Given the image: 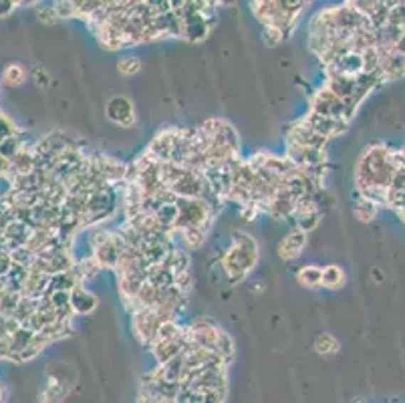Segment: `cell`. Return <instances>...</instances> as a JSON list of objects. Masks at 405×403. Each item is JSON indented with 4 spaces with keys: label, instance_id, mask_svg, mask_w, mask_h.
Segmentation results:
<instances>
[{
    "label": "cell",
    "instance_id": "cell-1",
    "mask_svg": "<svg viewBox=\"0 0 405 403\" xmlns=\"http://www.w3.org/2000/svg\"><path fill=\"white\" fill-rule=\"evenodd\" d=\"M261 261V246L248 232L234 230L232 242L222 254V271L230 281V285H238L248 278V274L256 268Z\"/></svg>",
    "mask_w": 405,
    "mask_h": 403
},
{
    "label": "cell",
    "instance_id": "cell-2",
    "mask_svg": "<svg viewBox=\"0 0 405 403\" xmlns=\"http://www.w3.org/2000/svg\"><path fill=\"white\" fill-rule=\"evenodd\" d=\"M252 14L263 26L280 28L286 36L295 31L307 2H251Z\"/></svg>",
    "mask_w": 405,
    "mask_h": 403
},
{
    "label": "cell",
    "instance_id": "cell-3",
    "mask_svg": "<svg viewBox=\"0 0 405 403\" xmlns=\"http://www.w3.org/2000/svg\"><path fill=\"white\" fill-rule=\"evenodd\" d=\"M178 220L174 224V234H178L186 228H204L210 230L216 214L212 206L202 198H178Z\"/></svg>",
    "mask_w": 405,
    "mask_h": 403
},
{
    "label": "cell",
    "instance_id": "cell-4",
    "mask_svg": "<svg viewBox=\"0 0 405 403\" xmlns=\"http://www.w3.org/2000/svg\"><path fill=\"white\" fill-rule=\"evenodd\" d=\"M105 117L120 127H133L137 123V109L127 95L111 97L105 105Z\"/></svg>",
    "mask_w": 405,
    "mask_h": 403
},
{
    "label": "cell",
    "instance_id": "cell-5",
    "mask_svg": "<svg viewBox=\"0 0 405 403\" xmlns=\"http://www.w3.org/2000/svg\"><path fill=\"white\" fill-rule=\"evenodd\" d=\"M125 246H127V242H125L123 234L117 230V232H111L107 240L91 252V256L95 258L97 264H99L101 268H113V271H115V266H117V262H120L121 252H123Z\"/></svg>",
    "mask_w": 405,
    "mask_h": 403
},
{
    "label": "cell",
    "instance_id": "cell-6",
    "mask_svg": "<svg viewBox=\"0 0 405 403\" xmlns=\"http://www.w3.org/2000/svg\"><path fill=\"white\" fill-rule=\"evenodd\" d=\"M310 113H317L321 117L343 119L345 115V105L339 97H335L327 87H321L310 97Z\"/></svg>",
    "mask_w": 405,
    "mask_h": 403
},
{
    "label": "cell",
    "instance_id": "cell-7",
    "mask_svg": "<svg viewBox=\"0 0 405 403\" xmlns=\"http://www.w3.org/2000/svg\"><path fill=\"white\" fill-rule=\"evenodd\" d=\"M307 240H309V234H305L303 230H298L297 226H293V228L288 230V234L280 238V242H278V246H276L278 258L285 262L297 261L298 256L305 252Z\"/></svg>",
    "mask_w": 405,
    "mask_h": 403
},
{
    "label": "cell",
    "instance_id": "cell-8",
    "mask_svg": "<svg viewBox=\"0 0 405 403\" xmlns=\"http://www.w3.org/2000/svg\"><path fill=\"white\" fill-rule=\"evenodd\" d=\"M295 204L297 200L285 190V188H280V190L276 192L273 196V200L266 204V208H264V214H268V216H273L274 220H288L293 212H295Z\"/></svg>",
    "mask_w": 405,
    "mask_h": 403
},
{
    "label": "cell",
    "instance_id": "cell-9",
    "mask_svg": "<svg viewBox=\"0 0 405 403\" xmlns=\"http://www.w3.org/2000/svg\"><path fill=\"white\" fill-rule=\"evenodd\" d=\"M186 345H188V339H186V333H184V335H179L176 339H169V341H162V343L154 345L149 351L155 357L157 365H166V363H169L172 359H176L186 349Z\"/></svg>",
    "mask_w": 405,
    "mask_h": 403
},
{
    "label": "cell",
    "instance_id": "cell-10",
    "mask_svg": "<svg viewBox=\"0 0 405 403\" xmlns=\"http://www.w3.org/2000/svg\"><path fill=\"white\" fill-rule=\"evenodd\" d=\"M69 305H71L75 315H91V313L99 307V298H97L95 293H91L89 288H85L83 285H79L71 291Z\"/></svg>",
    "mask_w": 405,
    "mask_h": 403
},
{
    "label": "cell",
    "instance_id": "cell-11",
    "mask_svg": "<svg viewBox=\"0 0 405 403\" xmlns=\"http://www.w3.org/2000/svg\"><path fill=\"white\" fill-rule=\"evenodd\" d=\"M36 169V157L33 152V145L23 143V147L19 150V154L11 159V178L12 176H26L33 174Z\"/></svg>",
    "mask_w": 405,
    "mask_h": 403
},
{
    "label": "cell",
    "instance_id": "cell-12",
    "mask_svg": "<svg viewBox=\"0 0 405 403\" xmlns=\"http://www.w3.org/2000/svg\"><path fill=\"white\" fill-rule=\"evenodd\" d=\"M297 283L309 291L322 288V266L319 264H305L297 271Z\"/></svg>",
    "mask_w": 405,
    "mask_h": 403
},
{
    "label": "cell",
    "instance_id": "cell-13",
    "mask_svg": "<svg viewBox=\"0 0 405 403\" xmlns=\"http://www.w3.org/2000/svg\"><path fill=\"white\" fill-rule=\"evenodd\" d=\"M347 285V273L339 264L322 266V288L327 291H341Z\"/></svg>",
    "mask_w": 405,
    "mask_h": 403
},
{
    "label": "cell",
    "instance_id": "cell-14",
    "mask_svg": "<svg viewBox=\"0 0 405 403\" xmlns=\"http://www.w3.org/2000/svg\"><path fill=\"white\" fill-rule=\"evenodd\" d=\"M164 264L174 273V276H178L182 273H190V252L174 246V248L169 250V254H167Z\"/></svg>",
    "mask_w": 405,
    "mask_h": 403
},
{
    "label": "cell",
    "instance_id": "cell-15",
    "mask_svg": "<svg viewBox=\"0 0 405 403\" xmlns=\"http://www.w3.org/2000/svg\"><path fill=\"white\" fill-rule=\"evenodd\" d=\"M353 214L359 222H371L377 214H379V204L375 200H371L369 196H363L359 194L357 202L353 206Z\"/></svg>",
    "mask_w": 405,
    "mask_h": 403
},
{
    "label": "cell",
    "instance_id": "cell-16",
    "mask_svg": "<svg viewBox=\"0 0 405 403\" xmlns=\"http://www.w3.org/2000/svg\"><path fill=\"white\" fill-rule=\"evenodd\" d=\"M178 234L184 250L202 248L204 244H206V240H208V230H204V228H186V230H182Z\"/></svg>",
    "mask_w": 405,
    "mask_h": 403
},
{
    "label": "cell",
    "instance_id": "cell-17",
    "mask_svg": "<svg viewBox=\"0 0 405 403\" xmlns=\"http://www.w3.org/2000/svg\"><path fill=\"white\" fill-rule=\"evenodd\" d=\"M26 79H28V71L21 63H9L2 69V83L9 87H21L26 83Z\"/></svg>",
    "mask_w": 405,
    "mask_h": 403
},
{
    "label": "cell",
    "instance_id": "cell-18",
    "mask_svg": "<svg viewBox=\"0 0 405 403\" xmlns=\"http://www.w3.org/2000/svg\"><path fill=\"white\" fill-rule=\"evenodd\" d=\"M315 351L322 357H331V355H337L339 353V349H341V343H339V339L331 335V333H321V335H317L315 337Z\"/></svg>",
    "mask_w": 405,
    "mask_h": 403
},
{
    "label": "cell",
    "instance_id": "cell-19",
    "mask_svg": "<svg viewBox=\"0 0 405 403\" xmlns=\"http://www.w3.org/2000/svg\"><path fill=\"white\" fill-rule=\"evenodd\" d=\"M65 397V383L59 377H47L41 392V403H59Z\"/></svg>",
    "mask_w": 405,
    "mask_h": 403
},
{
    "label": "cell",
    "instance_id": "cell-20",
    "mask_svg": "<svg viewBox=\"0 0 405 403\" xmlns=\"http://www.w3.org/2000/svg\"><path fill=\"white\" fill-rule=\"evenodd\" d=\"M117 71L123 75V77H133V75H137V73L142 71L143 63L142 59L137 57V55H123L117 59Z\"/></svg>",
    "mask_w": 405,
    "mask_h": 403
},
{
    "label": "cell",
    "instance_id": "cell-21",
    "mask_svg": "<svg viewBox=\"0 0 405 403\" xmlns=\"http://www.w3.org/2000/svg\"><path fill=\"white\" fill-rule=\"evenodd\" d=\"M321 218H322L321 210H319V212L307 214V216H300V218H297V220H295V226H297L298 230H303L305 234H309V232H312L317 226L321 224Z\"/></svg>",
    "mask_w": 405,
    "mask_h": 403
},
{
    "label": "cell",
    "instance_id": "cell-22",
    "mask_svg": "<svg viewBox=\"0 0 405 403\" xmlns=\"http://www.w3.org/2000/svg\"><path fill=\"white\" fill-rule=\"evenodd\" d=\"M53 9L57 12L59 21L77 19V9H75V2H71V0H57V2H53Z\"/></svg>",
    "mask_w": 405,
    "mask_h": 403
},
{
    "label": "cell",
    "instance_id": "cell-23",
    "mask_svg": "<svg viewBox=\"0 0 405 403\" xmlns=\"http://www.w3.org/2000/svg\"><path fill=\"white\" fill-rule=\"evenodd\" d=\"M23 147V140H21V135H12V137H4L2 142H0V154L4 155V157H9L12 159L14 155L19 154V150Z\"/></svg>",
    "mask_w": 405,
    "mask_h": 403
},
{
    "label": "cell",
    "instance_id": "cell-24",
    "mask_svg": "<svg viewBox=\"0 0 405 403\" xmlns=\"http://www.w3.org/2000/svg\"><path fill=\"white\" fill-rule=\"evenodd\" d=\"M36 21L41 24H55L59 23V16H57V12L53 9V4H38L36 2Z\"/></svg>",
    "mask_w": 405,
    "mask_h": 403
},
{
    "label": "cell",
    "instance_id": "cell-25",
    "mask_svg": "<svg viewBox=\"0 0 405 403\" xmlns=\"http://www.w3.org/2000/svg\"><path fill=\"white\" fill-rule=\"evenodd\" d=\"M12 135H21V130H19V125L0 109V142H2L4 137H12Z\"/></svg>",
    "mask_w": 405,
    "mask_h": 403
},
{
    "label": "cell",
    "instance_id": "cell-26",
    "mask_svg": "<svg viewBox=\"0 0 405 403\" xmlns=\"http://www.w3.org/2000/svg\"><path fill=\"white\" fill-rule=\"evenodd\" d=\"M285 38L286 35L280 28H274V26H264L263 28V43L266 47H278Z\"/></svg>",
    "mask_w": 405,
    "mask_h": 403
},
{
    "label": "cell",
    "instance_id": "cell-27",
    "mask_svg": "<svg viewBox=\"0 0 405 403\" xmlns=\"http://www.w3.org/2000/svg\"><path fill=\"white\" fill-rule=\"evenodd\" d=\"M174 286L178 288L182 295H190V291L194 288V278H191V273H182L178 276H174Z\"/></svg>",
    "mask_w": 405,
    "mask_h": 403
},
{
    "label": "cell",
    "instance_id": "cell-28",
    "mask_svg": "<svg viewBox=\"0 0 405 403\" xmlns=\"http://www.w3.org/2000/svg\"><path fill=\"white\" fill-rule=\"evenodd\" d=\"M33 81L38 89H47L51 85V73L43 67V65H35L33 67Z\"/></svg>",
    "mask_w": 405,
    "mask_h": 403
},
{
    "label": "cell",
    "instance_id": "cell-29",
    "mask_svg": "<svg viewBox=\"0 0 405 403\" xmlns=\"http://www.w3.org/2000/svg\"><path fill=\"white\" fill-rule=\"evenodd\" d=\"M16 9H19V2H14V0H0V19H9Z\"/></svg>",
    "mask_w": 405,
    "mask_h": 403
},
{
    "label": "cell",
    "instance_id": "cell-30",
    "mask_svg": "<svg viewBox=\"0 0 405 403\" xmlns=\"http://www.w3.org/2000/svg\"><path fill=\"white\" fill-rule=\"evenodd\" d=\"M0 178H11V159L0 154Z\"/></svg>",
    "mask_w": 405,
    "mask_h": 403
},
{
    "label": "cell",
    "instance_id": "cell-31",
    "mask_svg": "<svg viewBox=\"0 0 405 403\" xmlns=\"http://www.w3.org/2000/svg\"><path fill=\"white\" fill-rule=\"evenodd\" d=\"M4 399V389H2V383H0V403Z\"/></svg>",
    "mask_w": 405,
    "mask_h": 403
},
{
    "label": "cell",
    "instance_id": "cell-32",
    "mask_svg": "<svg viewBox=\"0 0 405 403\" xmlns=\"http://www.w3.org/2000/svg\"><path fill=\"white\" fill-rule=\"evenodd\" d=\"M0 89H2V79H0Z\"/></svg>",
    "mask_w": 405,
    "mask_h": 403
}]
</instances>
